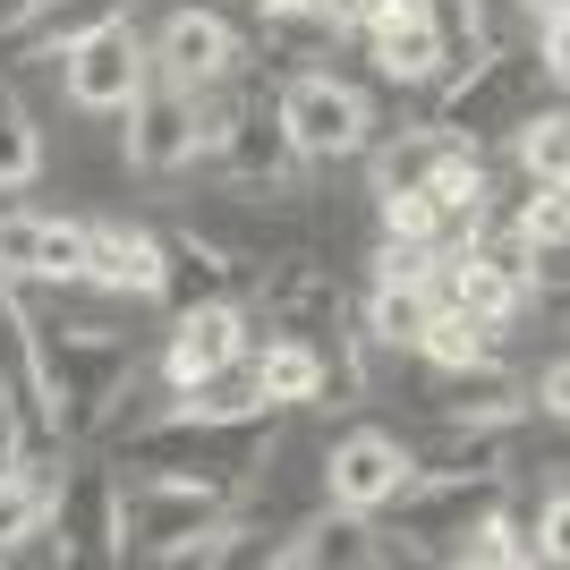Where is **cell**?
Returning <instances> with one entry per match:
<instances>
[{"label":"cell","instance_id":"cell-29","mask_svg":"<svg viewBox=\"0 0 570 570\" xmlns=\"http://www.w3.org/2000/svg\"><path fill=\"white\" fill-rule=\"evenodd\" d=\"M35 230H43V214L0 205V282H26V273H35Z\"/></svg>","mask_w":570,"mask_h":570},{"label":"cell","instance_id":"cell-16","mask_svg":"<svg viewBox=\"0 0 570 570\" xmlns=\"http://www.w3.org/2000/svg\"><path fill=\"white\" fill-rule=\"evenodd\" d=\"M238 289H247V256H230L222 238H205V230L163 238V289L154 298H170V315L205 307V298H238Z\"/></svg>","mask_w":570,"mask_h":570},{"label":"cell","instance_id":"cell-9","mask_svg":"<svg viewBox=\"0 0 570 570\" xmlns=\"http://www.w3.org/2000/svg\"><path fill=\"white\" fill-rule=\"evenodd\" d=\"M409 476H417V452H409L401 434L350 426L333 452H324V502H333V511H366V520H375V511L401 494Z\"/></svg>","mask_w":570,"mask_h":570},{"label":"cell","instance_id":"cell-1","mask_svg":"<svg viewBox=\"0 0 570 570\" xmlns=\"http://www.w3.org/2000/svg\"><path fill=\"white\" fill-rule=\"evenodd\" d=\"M282 443V409L256 401V383H196L170 401V417L128 434L119 469H170V476H205V485H256V469Z\"/></svg>","mask_w":570,"mask_h":570},{"label":"cell","instance_id":"cell-13","mask_svg":"<svg viewBox=\"0 0 570 570\" xmlns=\"http://www.w3.org/2000/svg\"><path fill=\"white\" fill-rule=\"evenodd\" d=\"M145 69L170 77V86H222V77H238V26L222 9H170Z\"/></svg>","mask_w":570,"mask_h":570},{"label":"cell","instance_id":"cell-24","mask_svg":"<svg viewBox=\"0 0 570 570\" xmlns=\"http://www.w3.org/2000/svg\"><path fill=\"white\" fill-rule=\"evenodd\" d=\"M375 154V188H426L434 154H443V128H401V137L366 145Z\"/></svg>","mask_w":570,"mask_h":570},{"label":"cell","instance_id":"cell-21","mask_svg":"<svg viewBox=\"0 0 570 570\" xmlns=\"http://www.w3.org/2000/svg\"><path fill=\"white\" fill-rule=\"evenodd\" d=\"M51 485H60V469L43 460V443H35V452H18L9 469H0V553H18L26 537H43Z\"/></svg>","mask_w":570,"mask_h":570},{"label":"cell","instance_id":"cell-6","mask_svg":"<svg viewBox=\"0 0 570 570\" xmlns=\"http://www.w3.org/2000/svg\"><path fill=\"white\" fill-rule=\"evenodd\" d=\"M273 111H282L298 163H350V154L375 145V111H366V95H357L350 77H333V69L282 77V86H273Z\"/></svg>","mask_w":570,"mask_h":570},{"label":"cell","instance_id":"cell-5","mask_svg":"<svg viewBox=\"0 0 570 570\" xmlns=\"http://www.w3.org/2000/svg\"><path fill=\"white\" fill-rule=\"evenodd\" d=\"M537 51L528 43H485L460 77H443V111H434V128L460 145H485V137H511L528 111H537ZM553 86V77H546Z\"/></svg>","mask_w":570,"mask_h":570},{"label":"cell","instance_id":"cell-22","mask_svg":"<svg viewBox=\"0 0 570 570\" xmlns=\"http://www.w3.org/2000/svg\"><path fill=\"white\" fill-rule=\"evenodd\" d=\"M426 315H434L426 282H375V298H366V341H383V350H417Z\"/></svg>","mask_w":570,"mask_h":570},{"label":"cell","instance_id":"cell-14","mask_svg":"<svg viewBox=\"0 0 570 570\" xmlns=\"http://www.w3.org/2000/svg\"><path fill=\"white\" fill-rule=\"evenodd\" d=\"M357 35H366V51L392 86H443V43H434L426 0H375Z\"/></svg>","mask_w":570,"mask_h":570},{"label":"cell","instance_id":"cell-32","mask_svg":"<svg viewBox=\"0 0 570 570\" xmlns=\"http://www.w3.org/2000/svg\"><path fill=\"white\" fill-rule=\"evenodd\" d=\"M562 392H570V366H562V357H553V366H546V375H537V409H546V426H562Z\"/></svg>","mask_w":570,"mask_h":570},{"label":"cell","instance_id":"cell-2","mask_svg":"<svg viewBox=\"0 0 570 570\" xmlns=\"http://www.w3.org/2000/svg\"><path fill=\"white\" fill-rule=\"evenodd\" d=\"M35 350H43V392H51L60 443H86V434L111 426L128 383H137V341L111 333V324H43L35 315Z\"/></svg>","mask_w":570,"mask_h":570},{"label":"cell","instance_id":"cell-18","mask_svg":"<svg viewBox=\"0 0 570 570\" xmlns=\"http://www.w3.org/2000/svg\"><path fill=\"white\" fill-rule=\"evenodd\" d=\"M119 18H137V0H18L9 26H0V43L26 60V51H60L86 26H119Z\"/></svg>","mask_w":570,"mask_h":570},{"label":"cell","instance_id":"cell-23","mask_svg":"<svg viewBox=\"0 0 570 570\" xmlns=\"http://www.w3.org/2000/svg\"><path fill=\"white\" fill-rule=\"evenodd\" d=\"M511 137H520V179H570V119L553 111V102L528 111Z\"/></svg>","mask_w":570,"mask_h":570},{"label":"cell","instance_id":"cell-31","mask_svg":"<svg viewBox=\"0 0 570 570\" xmlns=\"http://www.w3.org/2000/svg\"><path fill=\"white\" fill-rule=\"evenodd\" d=\"M366 9H375V0H307V18L333 26V35H357V26H366Z\"/></svg>","mask_w":570,"mask_h":570},{"label":"cell","instance_id":"cell-4","mask_svg":"<svg viewBox=\"0 0 570 570\" xmlns=\"http://www.w3.org/2000/svg\"><path fill=\"white\" fill-rule=\"evenodd\" d=\"M502 502H511V485L494 469H417L401 494L383 502L392 537H401L392 553H443V562H460V546L494 520Z\"/></svg>","mask_w":570,"mask_h":570},{"label":"cell","instance_id":"cell-17","mask_svg":"<svg viewBox=\"0 0 570 570\" xmlns=\"http://www.w3.org/2000/svg\"><path fill=\"white\" fill-rule=\"evenodd\" d=\"M86 282L119 298H154L163 289V230L137 222H86Z\"/></svg>","mask_w":570,"mask_h":570},{"label":"cell","instance_id":"cell-12","mask_svg":"<svg viewBox=\"0 0 570 570\" xmlns=\"http://www.w3.org/2000/svg\"><path fill=\"white\" fill-rule=\"evenodd\" d=\"M60 77H69L77 111H128V95L145 86V43L119 26H86L77 43H60Z\"/></svg>","mask_w":570,"mask_h":570},{"label":"cell","instance_id":"cell-25","mask_svg":"<svg viewBox=\"0 0 570 570\" xmlns=\"http://www.w3.org/2000/svg\"><path fill=\"white\" fill-rule=\"evenodd\" d=\"M485 350H494V333L469 324L460 307H434L426 333H417V357H426V366H469V357H485Z\"/></svg>","mask_w":570,"mask_h":570},{"label":"cell","instance_id":"cell-8","mask_svg":"<svg viewBox=\"0 0 570 570\" xmlns=\"http://www.w3.org/2000/svg\"><path fill=\"white\" fill-rule=\"evenodd\" d=\"M0 426L18 434L26 452H35V443H60L51 392H43V350H35V315H26L18 282H0Z\"/></svg>","mask_w":570,"mask_h":570},{"label":"cell","instance_id":"cell-28","mask_svg":"<svg viewBox=\"0 0 570 570\" xmlns=\"http://www.w3.org/2000/svg\"><path fill=\"white\" fill-rule=\"evenodd\" d=\"M375 214H383V238H426L434 247V196L426 188H375Z\"/></svg>","mask_w":570,"mask_h":570},{"label":"cell","instance_id":"cell-33","mask_svg":"<svg viewBox=\"0 0 570 570\" xmlns=\"http://www.w3.org/2000/svg\"><path fill=\"white\" fill-rule=\"evenodd\" d=\"M264 18H289V9H307V0H256Z\"/></svg>","mask_w":570,"mask_h":570},{"label":"cell","instance_id":"cell-19","mask_svg":"<svg viewBox=\"0 0 570 570\" xmlns=\"http://www.w3.org/2000/svg\"><path fill=\"white\" fill-rule=\"evenodd\" d=\"M247 383H256V401H273V409H307V401H324V350L273 333V341L247 350Z\"/></svg>","mask_w":570,"mask_h":570},{"label":"cell","instance_id":"cell-3","mask_svg":"<svg viewBox=\"0 0 570 570\" xmlns=\"http://www.w3.org/2000/svg\"><path fill=\"white\" fill-rule=\"evenodd\" d=\"M230 511H238V485L128 469L119 476V562H179V546L205 537V528H222Z\"/></svg>","mask_w":570,"mask_h":570},{"label":"cell","instance_id":"cell-11","mask_svg":"<svg viewBox=\"0 0 570 570\" xmlns=\"http://www.w3.org/2000/svg\"><path fill=\"white\" fill-rule=\"evenodd\" d=\"M43 537L60 562H119V476L111 469H77L51 485Z\"/></svg>","mask_w":570,"mask_h":570},{"label":"cell","instance_id":"cell-15","mask_svg":"<svg viewBox=\"0 0 570 570\" xmlns=\"http://www.w3.org/2000/svg\"><path fill=\"white\" fill-rule=\"evenodd\" d=\"M264 562H282V570H383V562H401V553L383 546V528L366 511H324L298 537H282Z\"/></svg>","mask_w":570,"mask_h":570},{"label":"cell","instance_id":"cell-20","mask_svg":"<svg viewBox=\"0 0 570 570\" xmlns=\"http://www.w3.org/2000/svg\"><path fill=\"white\" fill-rule=\"evenodd\" d=\"M434 417H520V375H502L494 366V350L485 357H469V366H434Z\"/></svg>","mask_w":570,"mask_h":570},{"label":"cell","instance_id":"cell-7","mask_svg":"<svg viewBox=\"0 0 570 570\" xmlns=\"http://www.w3.org/2000/svg\"><path fill=\"white\" fill-rule=\"evenodd\" d=\"M256 341H264V333H256V315H247V298H205V307H179V324H170V350H163L170 392H196V383L238 375Z\"/></svg>","mask_w":570,"mask_h":570},{"label":"cell","instance_id":"cell-26","mask_svg":"<svg viewBox=\"0 0 570 570\" xmlns=\"http://www.w3.org/2000/svg\"><path fill=\"white\" fill-rule=\"evenodd\" d=\"M43 170V137H35V119H26V102L0 86V188H26Z\"/></svg>","mask_w":570,"mask_h":570},{"label":"cell","instance_id":"cell-10","mask_svg":"<svg viewBox=\"0 0 570 570\" xmlns=\"http://www.w3.org/2000/svg\"><path fill=\"white\" fill-rule=\"evenodd\" d=\"M128 163L145 179H170V170L196 163V86H170V77L145 69V86L128 95Z\"/></svg>","mask_w":570,"mask_h":570},{"label":"cell","instance_id":"cell-30","mask_svg":"<svg viewBox=\"0 0 570 570\" xmlns=\"http://www.w3.org/2000/svg\"><path fill=\"white\" fill-rule=\"evenodd\" d=\"M375 282H434V247L426 238H383L375 247Z\"/></svg>","mask_w":570,"mask_h":570},{"label":"cell","instance_id":"cell-27","mask_svg":"<svg viewBox=\"0 0 570 570\" xmlns=\"http://www.w3.org/2000/svg\"><path fill=\"white\" fill-rule=\"evenodd\" d=\"M26 282H86V222H43Z\"/></svg>","mask_w":570,"mask_h":570}]
</instances>
